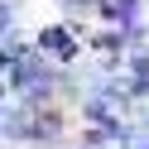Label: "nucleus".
Masks as SVG:
<instances>
[{
	"label": "nucleus",
	"mask_w": 149,
	"mask_h": 149,
	"mask_svg": "<svg viewBox=\"0 0 149 149\" xmlns=\"http://www.w3.org/2000/svg\"><path fill=\"white\" fill-rule=\"evenodd\" d=\"M39 43L53 53V58H72V53H77V48H72V34H68V29H43V34H39Z\"/></svg>",
	"instance_id": "f257e3e1"
}]
</instances>
